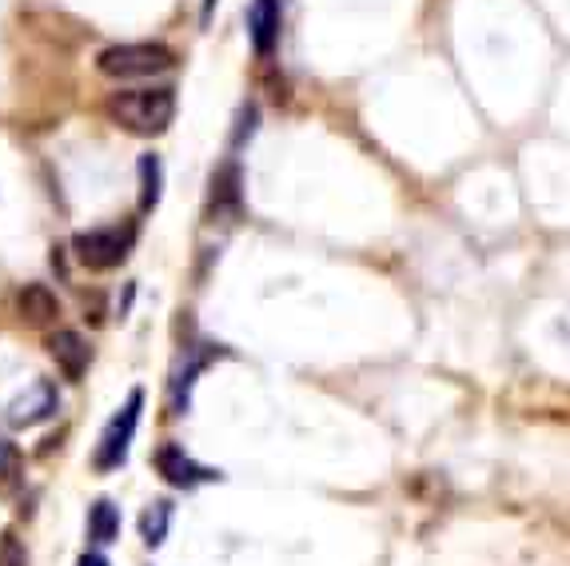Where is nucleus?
<instances>
[{"instance_id":"nucleus-1","label":"nucleus","mask_w":570,"mask_h":566,"mask_svg":"<svg viewBox=\"0 0 570 566\" xmlns=\"http://www.w3.org/2000/svg\"><path fill=\"white\" fill-rule=\"evenodd\" d=\"M105 116L132 136H160L176 116V88H120L105 100Z\"/></svg>"},{"instance_id":"nucleus-2","label":"nucleus","mask_w":570,"mask_h":566,"mask_svg":"<svg viewBox=\"0 0 570 566\" xmlns=\"http://www.w3.org/2000/svg\"><path fill=\"white\" fill-rule=\"evenodd\" d=\"M96 68L112 80H153L160 72L176 68V52L168 45H156V40H136V45H108Z\"/></svg>"},{"instance_id":"nucleus-3","label":"nucleus","mask_w":570,"mask_h":566,"mask_svg":"<svg viewBox=\"0 0 570 566\" xmlns=\"http://www.w3.org/2000/svg\"><path fill=\"white\" fill-rule=\"evenodd\" d=\"M136 247V224H120V227H96V232H80L72 240V252L88 272H112L120 267Z\"/></svg>"},{"instance_id":"nucleus-4","label":"nucleus","mask_w":570,"mask_h":566,"mask_svg":"<svg viewBox=\"0 0 570 566\" xmlns=\"http://www.w3.org/2000/svg\"><path fill=\"white\" fill-rule=\"evenodd\" d=\"M140 411H144V391H132V396L120 403V411L108 419L105 435H100V443H96V459H92L96 471H116V467L128 459L136 427H140Z\"/></svg>"},{"instance_id":"nucleus-5","label":"nucleus","mask_w":570,"mask_h":566,"mask_svg":"<svg viewBox=\"0 0 570 566\" xmlns=\"http://www.w3.org/2000/svg\"><path fill=\"white\" fill-rule=\"evenodd\" d=\"M208 224H232V219L244 216V176H239L236 160H224L212 172L208 184Z\"/></svg>"},{"instance_id":"nucleus-6","label":"nucleus","mask_w":570,"mask_h":566,"mask_svg":"<svg viewBox=\"0 0 570 566\" xmlns=\"http://www.w3.org/2000/svg\"><path fill=\"white\" fill-rule=\"evenodd\" d=\"M156 471H160V479L168 482V487H180V491H191V487H200V482L219 479V471L200 467V462L176 443H164L160 451H156Z\"/></svg>"},{"instance_id":"nucleus-7","label":"nucleus","mask_w":570,"mask_h":566,"mask_svg":"<svg viewBox=\"0 0 570 566\" xmlns=\"http://www.w3.org/2000/svg\"><path fill=\"white\" fill-rule=\"evenodd\" d=\"M279 29H284V4L279 0H252L247 4V40L256 48V57H276Z\"/></svg>"},{"instance_id":"nucleus-8","label":"nucleus","mask_w":570,"mask_h":566,"mask_svg":"<svg viewBox=\"0 0 570 566\" xmlns=\"http://www.w3.org/2000/svg\"><path fill=\"white\" fill-rule=\"evenodd\" d=\"M48 355H52V363L60 368V375L72 379V383L85 379L88 363H92V348H88L85 335L72 331V328L52 331V335H48Z\"/></svg>"},{"instance_id":"nucleus-9","label":"nucleus","mask_w":570,"mask_h":566,"mask_svg":"<svg viewBox=\"0 0 570 566\" xmlns=\"http://www.w3.org/2000/svg\"><path fill=\"white\" fill-rule=\"evenodd\" d=\"M17 315H20V323H29V328H48V323L60 315L57 292L45 287V283H24L17 292Z\"/></svg>"},{"instance_id":"nucleus-10","label":"nucleus","mask_w":570,"mask_h":566,"mask_svg":"<svg viewBox=\"0 0 570 566\" xmlns=\"http://www.w3.org/2000/svg\"><path fill=\"white\" fill-rule=\"evenodd\" d=\"M57 411V388L52 383H37L24 399L9 407V423L12 427H32V423H45L48 416Z\"/></svg>"},{"instance_id":"nucleus-11","label":"nucleus","mask_w":570,"mask_h":566,"mask_svg":"<svg viewBox=\"0 0 570 566\" xmlns=\"http://www.w3.org/2000/svg\"><path fill=\"white\" fill-rule=\"evenodd\" d=\"M88 535H92V543H100V547H108V543L120 538V507H116L112 499H96L92 507H88Z\"/></svg>"},{"instance_id":"nucleus-12","label":"nucleus","mask_w":570,"mask_h":566,"mask_svg":"<svg viewBox=\"0 0 570 566\" xmlns=\"http://www.w3.org/2000/svg\"><path fill=\"white\" fill-rule=\"evenodd\" d=\"M216 355H224V348H219V343H204L200 355H191V359H188V368H184L180 375H176V383H171V403L180 407V399L188 403V391H191V383H196V375H200V371L208 368V363H212Z\"/></svg>"},{"instance_id":"nucleus-13","label":"nucleus","mask_w":570,"mask_h":566,"mask_svg":"<svg viewBox=\"0 0 570 566\" xmlns=\"http://www.w3.org/2000/svg\"><path fill=\"white\" fill-rule=\"evenodd\" d=\"M140 212H153L160 204V188H164V168L160 156H140Z\"/></svg>"},{"instance_id":"nucleus-14","label":"nucleus","mask_w":570,"mask_h":566,"mask_svg":"<svg viewBox=\"0 0 570 566\" xmlns=\"http://www.w3.org/2000/svg\"><path fill=\"white\" fill-rule=\"evenodd\" d=\"M168 527H171V502H153V507L144 510L140 519V535L148 547H160L164 538H168Z\"/></svg>"},{"instance_id":"nucleus-15","label":"nucleus","mask_w":570,"mask_h":566,"mask_svg":"<svg viewBox=\"0 0 570 566\" xmlns=\"http://www.w3.org/2000/svg\"><path fill=\"white\" fill-rule=\"evenodd\" d=\"M0 566H29V550L17 538V530H4L0 535Z\"/></svg>"},{"instance_id":"nucleus-16","label":"nucleus","mask_w":570,"mask_h":566,"mask_svg":"<svg viewBox=\"0 0 570 566\" xmlns=\"http://www.w3.org/2000/svg\"><path fill=\"white\" fill-rule=\"evenodd\" d=\"M256 133V105H244L239 108V120H236V136H232V144H244V136H252Z\"/></svg>"},{"instance_id":"nucleus-17","label":"nucleus","mask_w":570,"mask_h":566,"mask_svg":"<svg viewBox=\"0 0 570 566\" xmlns=\"http://www.w3.org/2000/svg\"><path fill=\"white\" fill-rule=\"evenodd\" d=\"M77 566H108V558H105V555H96V550H85Z\"/></svg>"},{"instance_id":"nucleus-18","label":"nucleus","mask_w":570,"mask_h":566,"mask_svg":"<svg viewBox=\"0 0 570 566\" xmlns=\"http://www.w3.org/2000/svg\"><path fill=\"white\" fill-rule=\"evenodd\" d=\"M0 455H4V447H0Z\"/></svg>"}]
</instances>
